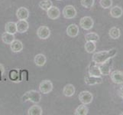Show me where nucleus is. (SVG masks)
Listing matches in <instances>:
<instances>
[{"label":"nucleus","instance_id":"obj_1","mask_svg":"<svg viewBox=\"0 0 123 115\" xmlns=\"http://www.w3.org/2000/svg\"><path fill=\"white\" fill-rule=\"evenodd\" d=\"M117 49L113 48L109 51H102V52H96L93 54L92 58V61L95 62L97 65L105 62L109 58H112L116 55Z\"/></svg>","mask_w":123,"mask_h":115},{"label":"nucleus","instance_id":"obj_2","mask_svg":"<svg viewBox=\"0 0 123 115\" xmlns=\"http://www.w3.org/2000/svg\"><path fill=\"white\" fill-rule=\"evenodd\" d=\"M41 100V95L37 91L31 90L28 91L25 93V95L22 96V101L24 102L31 101L33 103H39Z\"/></svg>","mask_w":123,"mask_h":115},{"label":"nucleus","instance_id":"obj_3","mask_svg":"<svg viewBox=\"0 0 123 115\" xmlns=\"http://www.w3.org/2000/svg\"><path fill=\"white\" fill-rule=\"evenodd\" d=\"M99 69L101 71L102 75H109L110 74L112 67H113V61L112 58L108 59L107 61H105V62L102 63L99 65Z\"/></svg>","mask_w":123,"mask_h":115},{"label":"nucleus","instance_id":"obj_4","mask_svg":"<svg viewBox=\"0 0 123 115\" xmlns=\"http://www.w3.org/2000/svg\"><path fill=\"white\" fill-rule=\"evenodd\" d=\"M94 22L90 16H84L80 21V25L84 30H90L93 27Z\"/></svg>","mask_w":123,"mask_h":115},{"label":"nucleus","instance_id":"obj_5","mask_svg":"<svg viewBox=\"0 0 123 115\" xmlns=\"http://www.w3.org/2000/svg\"><path fill=\"white\" fill-rule=\"evenodd\" d=\"M63 15L65 19H74L77 15V10L73 6H67L63 8Z\"/></svg>","mask_w":123,"mask_h":115},{"label":"nucleus","instance_id":"obj_6","mask_svg":"<svg viewBox=\"0 0 123 115\" xmlns=\"http://www.w3.org/2000/svg\"><path fill=\"white\" fill-rule=\"evenodd\" d=\"M39 90L43 94V95H47L49 94L53 90V84L49 80H44L41 82L39 85Z\"/></svg>","mask_w":123,"mask_h":115},{"label":"nucleus","instance_id":"obj_7","mask_svg":"<svg viewBox=\"0 0 123 115\" xmlns=\"http://www.w3.org/2000/svg\"><path fill=\"white\" fill-rule=\"evenodd\" d=\"M93 96L90 91H83L79 95V100L83 104H90L92 103Z\"/></svg>","mask_w":123,"mask_h":115},{"label":"nucleus","instance_id":"obj_8","mask_svg":"<svg viewBox=\"0 0 123 115\" xmlns=\"http://www.w3.org/2000/svg\"><path fill=\"white\" fill-rule=\"evenodd\" d=\"M37 35L41 39H48L50 35V30L48 26L42 25L40 26L37 30Z\"/></svg>","mask_w":123,"mask_h":115},{"label":"nucleus","instance_id":"obj_9","mask_svg":"<svg viewBox=\"0 0 123 115\" xmlns=\"http://www.w3.org/2000/svg\"><path fill=\"white\" fill-rule=\"evenodd\" d=\"M88 74L95 77H101L102 74L99 65L95 62L92 61L90 64V65L88 66Z\"/></svg>","mask_w":123,"mask_h":115},{"label":"nucleus","instance_id":"obj_10","mask_svg":"<svg viewBox=\"0 0 123 115\" xmlns=\"http://www.w3.org/2000/svg\"><path fill=\"white\" fill-rule=\"evenodd\" d=\"M110 78L113 83L116 84H123V72L121 71H114L110 74Z\"/></svg>","mask_w":123,"mask_h":115},{"label":"nucleus","instance_id":"obj_11","mask_svg":"<svg viewBox=\"0 0 123 115\" xmlns=\"http://www.w3.org/2000/svg\"><path fill=\"white\" fill-rule=\"evenodd\" d=\"M84 81L87 85H96L103 82V78L102 77H95L87 74L84 77Z\"/></svg>","mask_w":123,"mask_h":115},{"label":"nucleus","instance_id":"obj_12","mask_svg":"<svg viewBox=\"0 0 123 115\" xmlns=\"http://www.w3.org/2000/svg\"><path fill=\"white\" fill-rule=\"evenodd\" d=\"M47 13H48V16L49 17V19L55 20V19H57L59 18V17H60L61 11L57 7L52 6L51 7L49 8L48 9V11H47Z\"/></svg>","mask_w":123,"mask_h":115},{"label":"nucleus","instance_id":"obj_13","mask_svg":"<svg viewBox=\"0 0 123 115\" xmlns=\"http://www.w3.org/2000/svg\"><path fill=\"white\" fill-rule=\"evenodd\" d=\"M16 16L18 20H27L29 17V11L25 7H20L16 12Z\"/></svg>","mask_w":123,"mask_h":115},{"label":"nucleus","instance_id":"obj_14","mask_svg":"<svg viewBox=\"0 0 123 115\" xmlns=\"http://www.w3.org/2000/svg\"><path fill=\"white\" fill-rule=\"evenodd\" d=\"M29 25L26 20H19L16 23L17 32L18 33H25L28 30Z\"/></svg>","mask_w":123,"mask_h":115},{"label":"nucleus","instance_id":"obj_15","mask_svg":"<svg viewBox=\"0 0 123 115\" xmlns=\"http://www.w3.org/2000/svg\"><path fill=\"white\" fill-rule=\"evenodd\" d=\"M67 34L70 38L77 37L79 34V27L76 24H70L67 28Z\"/></svg>","mask_w":123,"mask_h":115},{"label":"nucleus","instance_id":"obj_16","mask_svg":"<svg viewBox=\"0 0 123 115\" xmlns=\"http://www.w3.org/2000/svg\"><path fill=\"white\" fill-rule=\"evenodd\" d=\"M10 48L12 52H20L23 50V44L22 42L19 40H14L10 44Z\"/></svg>","mask_w":123,"mask_h":115},{"label":"nucleus","instance_id":"obj_17","mask_svg":"<svg viewBox=\"0 0 123 115\" xmlns=\"http://www.w3.org/2000/svg\"><path fill=\"white\" fill-rule=\"evenodd\" d=\"M63 94L66 97H72L75 94V87L72 84H68L63 89Z\"/></svg>","mask_w":123,"mask_h":115},{"label":"nucleus","instance_id":"obj_18","mask_svg":"<svg viewBox=\"0 0 123 115\" xmlns=\"http://www.w3.org/2000/svg\"><path fill=\"white\" fill-rule=\"evenodd\" d=\"M123 14V10L120 6H116L112 8H111L110 9V15L113 18H120Z\"/></svg>","mask_w":123,"mask_h":115},{"label":"nucleus","instance_id":"obj_19","mask_svg":"<svg viewBox=\"0 0 123 115\" xmlns=\"http://www.w3.org/2000/svg\"><path fill=\"white\" fill-rule=\"evenodd\" d=\"M35 63L37 66L38 67H42L45 65V63L47 61L46 56L43 54H37L35 55Z\"/></svg>","mask_w":123,"mask_h":115},{"label":"nucleus","instance_id":"obj_20","mask_svg":"<svg viewBox=\"0 0 123 115\" xmlns=\"http://www.w3.org/2000/svg\"><path fill=\"white\" fill-rule=\"evenodd\" d=\"M8 78L13 82H20V74L19 70L18 69H12L8 73Z\"/></svg>","mask_w":123,"mask_h":115},{"label":"nucleus","instance_id":"obj_21","mask_svg":"<svg viewBox=\"0 0 123 115\" xmlns=\"http://www.w3.org/2000/svg\"><path fill=\"white\" fill-rule=\"evenodd\" d=\"M42 114H43V110L38 105H33L28 110V115H42Z\"/></svg>","mask_w":123,"mask_h":115},{"label":"nucleus","instance_id":"obj_22","mask_svg":"<svg viewBox=\"0 0 123 115\" xmlns=\"http://www.w3.org/2000/svg\"><path fill=\"white\" fill-rule=\"evenodd\" d=\"M2 40L5 44L10 45L15 40V36L13 34H10L6 32L2 35Z\"/></svg>","mask_w":123,"mask_h":115},{"label":"nucleus","instance_id":"obj_23","mask_svg":"<svg viewBox=\"0 0 123 115\" xmlns=\"http://www.w3.org/2000/svg\"><path fill=\"white\" fill-rule=\"evenodd\" d=\"M5 30L6 32H8L10 34H15L17 32V28H16V23L14 22H8L6 24L5 26Z\"/></svg>","mask_w":123,"mask_h":115},{"label":"nucleus","instance_id":"obj_24","mask_svg":"<svg viewBox=\"0 0 123 115\" xmlns=\"http://www.w3.org/2000/svg\"><path fill=\"white\" fill-rule=\"evenodd\" d=\"M88 108H86V104H80L76 108L74 114L75 115H86L88 114Z\"/></svg>","mask_w":123,"mask_h":115},{"label":"nucleus","instance_id":"obj_25","mask_svg":"<svg viewBox=\"0 0 123 115\" xmlns=\"http://www.w3.org/2000/svg\"><path fill=\"white\" fill-rule=\"evenodd\" d=\"M84 48L87 53H93L96 48V43L94 41H86L84 45Z\"/></svg>","mask_w":123,"mask_h":115},{"label":"nucleus","instance_id":"obj_26","mask_svg":"<svg viewBox=\"0 0 123 115\" xmlns=\"http://www.w3.org/2000/svg\"><path fill=\"white\" fill-rule=\"evenodd\" d=\"M109 35L110 36V38H112V39H118V38L120 37V30L119 28H118L116 27H112L110 28Z\"/></svg>","mask_w":123,"mask_h":115},{"label":"nucleus","instance_id":"obj_27","mask_svg":"<svg viewBox=\"0 0 123 115\" xmlns=\"http://www.w3.org/2000/svg\"><path fill=\"white\" fill-rule=\"evenodd\" d=\"M99 36L96 32H90L85 35V40L86 41H98Z\"/></svg>","mask_w":123,"mask_h":115},{"label":"nucleus","instance_id":"obj_28","mask_svg":"<svg viewBox=\"0 0 123 115\" xmlns=\"http://www.w3.org/2000/svg\"><path fill=\"white\" fill-rule=\"evenodd\" d=\"M53 6V3L50 0H42L39 2V7L44 11H48L49 8Z\"/></svg>","mask_w":123,"mask_h":115},{"label":"nucleus","instance_id":"obj_29","mask_svg":"<svg viewBox=\"0 0 123 115\" xmlns=\"http://www.w3.org/2000/svg\"><path fill=\"white\" fill-rule=\"evenodd\" d=\"M20 81H28V71L27 70H19Z\"/></svg>","mask_w":123,"mask_h":115},{"label":"nucleus","instance_id":"obj_30","mask_svg":"<svg viewBox=\"0 0 123 115\" xmlns=\"http://www.w3.org/2000/svg\"><path fill=\"white\" fill-rule=\"evenodd\" d=\"M99 4L102 8H109L112 6V0H100Z\"/></svg>","mask_w":123,"mask_h":115},{"label":"nucleus","instance_id":"obj_31","mask_svg":"<svg viewBox=\"0 0 123 115\" xmlns=\"http://www.w3.org/2000/svg\"><path fill=\"white\" fill-rule=\"evenodd\" d=\"M94 0H81V5L86 8H90L94 5Z\"/></svg>","mask_w":123,"mask_h":115},{"label":"nucleus","instance_id":"obj_32","mask_svg":"<svg viewBox=\"0 0 123 115\" xmlns=\"http://www.w3.org/2000/svg\"><path fill=\"white\" fill-rule=\"evenodd\" d=\"M118 95L121 98L123 99V85H122V86H121L119 88H118Z\"/></svg>","mask_w":123,"mask_h":115},{"label":"nucleus","instance_id":"obj_33","mask_svg":"<svg viewBox=\"0 0 123 115\" xmlns=\"http://www.w3.org/2000/svg\"><path fill=\"white\" fill-rule=\"evenodd\" d=\"M3 72H4V67L2 66V65L0 64V81L2 79V75L3 74Z\"/></svg>","mask_w":123,"mask_h":115},{"label":"nucleus","instance_id":"obj_34","mask_svg":"<svg viewBox=\"0 0 123 115\" xmlns=\"http://www.w3.org/2000/svg\"><path fill=\"white\" fill-rule=\"evenodd\" d=\"M120 114H121V115H123V113H121Z\"/></svg>","mask_w":123,"mask_h":115},{"label":"nucleus","instance_id":"obj_35","mask_svg":"<svg viewBox=\"0 0 123 115\" xmlns=\"http://www.w3.org/2000/svg\"><path fill=\"white\" fill-rule=\"evenodd\" d=\"M57 1H61V0H57Z\"/></svg>","mask_w":123,"mask_h":115}]
</instances>
